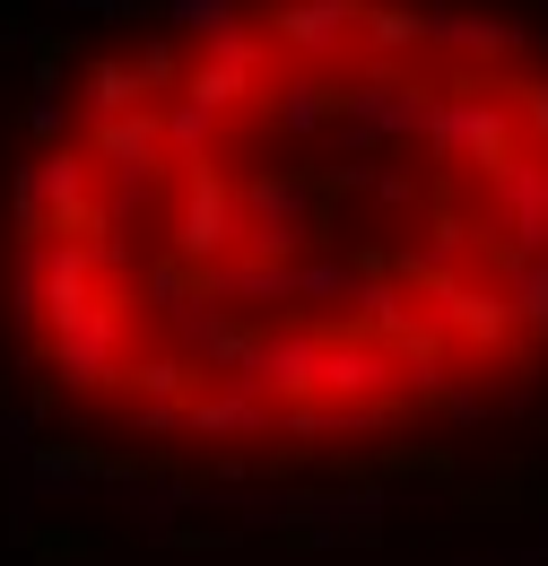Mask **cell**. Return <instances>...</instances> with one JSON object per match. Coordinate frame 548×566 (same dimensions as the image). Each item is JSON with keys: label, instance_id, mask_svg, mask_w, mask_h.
I'll use <instances>...</instances> for the list:
<instances>
[{"label": "cell", "instance_id": "6da1fadb", "mask_svg": "<svg viewBox=\"0 0 548 566\" xmlns=\"http://www.w3.org/2000/svg\"><path fill=\"white\" fill-rule=\"evenodd\" d=\"M35 410L175 453L479 427L548 375V44L471 0H175L0 157Z\"/></svg>", "mask_w": 548, "mask_h": 566}]
</instances>
